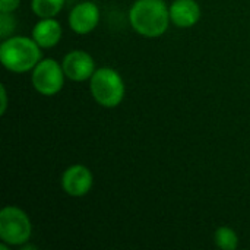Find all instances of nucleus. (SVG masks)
Instances as JSON below:
<instances>
[{
	"label": "nucleus",
	"instance_id": "39448f33",
	"mask_svg": "<svg viewBox=\"0 0 250 250\" xmlns=\"http://www.w3.org/2000/svg\"><path fill=\"white\" fill-rule=\"evenodd\" d=\"M64 70L54 59H44L32 69L31 82L41 95L57 94L64 83Z\"/></svg>",
	"mask_w": 250,
	"mask_h": 250
},
{
	"label": "nucleus",
	"instance_id": "f8f14e48",
	"mask_svg": "<svg viewBox=\"0 0 250 250\" xmlns=\"http://www.w3.org/2000/svg\"><path fill=\"white\" fill-rule=\"evenodd\" d=\"M214 240H215V245H217L218 249L236 250L237 246H239L237 233L233 229H230V227H220L215 231Z\"/></svg>",
	"mask_w": 250,
	"mask_h": 250
},
{
	"label": "nucleus",
	"instance_id": "2eb2a0df",
	"mask_svg": "<svg viewBox=\"0 0 250 250\" xmlns=\"http://www.w3.org/2000/svg\"><path fill=\"white\" fill-rule=\"evenodd\" d=\"M0 94H1V107H0V114L3 116L7 110V92H6V86L0 85Z\"/></svg>",
	"mask_w": 250,
	"mask_h": 250
},
{
	"label": "nucleus",
	"instance_id": "7ed1b4c3",
	"mask_svg": "<svg viewBox=\"0 0 250 250\" xmlns=\"http://www.w3.org/2000/svg\"><path fill=\"white\" fill-rule=\"evenodd\" d=\"M89 89L94 100L107 108L117 107L125 98V82L119 72L111 67H101L89 79Z\"/></svg>",
	"mask_w": 250,
	"mask_h": 250
},
{
	"label": "nucleus",
	"instance_id": "20e7f679",
	"mask_svg": "<svg viewBox=\"0 0 250 250\" xmlns=\"http://www.w3.org/2000/svg\"><path fill=\"white\" fill-rule=\"evenodd\" d=\"M32 233L28 215L16 207H4L0 211V239L9 246L25 245Z\"/></svg>",
	"mask_w": 250,
	"mask_h": 250
},
{
	"label": "nucleus",
	"instance_id": "ddd939ff",
	"mask_svg": "<svg viewBox=\"0 0 250 250\" xmlns=\"http://www.w3.org/2000/svg\"><path fill=\"white\" fill-rule=\"evenodd\" d=\"M16 28V21L10 13H1L0 12V37L1 40L9 38V35H12V32Z\"/></svg>",
	"mask_w": 250,
	"mask_h": 250
},
{
	"label": "nucleus",
	"instance_id": "4468645a",
	"mask_svg": "<svg viewBox=\"0 0 250 250\" xmlns=\"http://www.w3.org/2000/svg\"><path fill=\"white\" fill-rule=\"evenodd\" d=\"M21 4V0H0V12L1 13H12Z\"/></svg>",
	"mask_w": 250,
	"mask_h": 250
},
{
	"label": "nucleus",
	"instance_id": "423d86ee",
	"mask_svg": "<svg viewBox=\"0 0 250 250\" xmlns=\"http://www.w3.org/2000/svg\"><path fill=\"white\" fill-rule=\"evenodd\" d=\"M64 75L75 81L82 82L86 79H91V76L95 72V62L86 51L82 50H73L67 53L62 62Z\"/></svg>",
	"mask_w": 250,
	"mask_h": 250
},
{
	"label": "nucleus",
	"instance_id": "1a4fd4ad",
	"mask_svg": "<svg viewBox=\"0 0 250 250\" xmlns=\"http://www.w3.org/2000/svg\"><path fill=\"white\" fill-rule=\"evenodd\" d=\"M170 19L179 28H190L201 19V7L195 0H174L170 6Z\"/></svg>",
	"mask_w": 250,
	"mask_h": 250
},
{
	"label": "nucleus",
	"instance_id": "f257e3e1",
	"mask_svg": "<svg viewBox=\"0 0 250 250\" xmlns=\"http://www.w3.org/2000/svg\"><path fill=\"white\" fill-rule=\"evenodd\" d=\"M132 28L148 38L163 35L170 23V9L163 0H136L129 10Z\"/></svg>",
	"mask_w": 250,
	"mask_h": 250
},
{
	"label": "nucleus",
	"instance_id": "f03ea898",
	"mask_svg": "<svg viewBox=\"0 0 250 250\" xmlns=\"http://www.w3.org/2000/svg\"><path fill=\"white\" fill-rule=\"evenodd\" d=\"M41 47L28 37H10L0 45L1 64L13 72L23 73L32 70L41 60Z\"/></svg>",
	"mask_w": 250,
	"mask_h": 250
},
{
	"label": "nucleus",
	"instance_id": "9b49d317",
	"mask_svg": "<svg viewBox=\"0 0 250 250\" xmlns=\"http://www.w3.org/2000/svg\"><path fill=\"white\" fill-rule=\"evenodd\" d=\"M64 6V0H31V9L32 12L44 18H54Z\"/></svg>",
	"mask_w": 250,
	"mask_h": 250
},
{
	"label": "nucleus",
	"instance_id": "6e6552de",
	"mask_svg": "<svg viewBox=\"0 0 250 250\" xmlns=\"http://www.w3.org/2000/svg\"><path fill=\"white\" fill-rule=\"evenodd\" d=\"M100 22V9L91 1L76 4L69 15V25L72 31L79 35L89 34L97 28Z\"/></svg>",
	"mask_w": 250,
	"mask_h": 250
},
{
	"label": "nucleus",
	"instance_id": "0eeeda50",
	"mask_svg": "<svg viewBox=\"0 0 250 250\" xmlns=\"http://www.w3.org/2000/svg\"><path fill=\"white\" fill-rule=\"evenodd\" d=\"M94 185V177L89 168L82 164H75L66 168L62 176V188L63 190L75 198L85 196Z\"/></svg>",
	"mask_w": 250,
	"mask_h": 250
},
{
	"label": "nucleus",
	"instance_id": "9d476101",
	"mask_svg": "<svg viewBox=\"0 0 250 250\" xmlns=\"http://www.w3.org/2000/svg\"><path fill=\"white\" fill-rule=\"evenodd\" d=\"M32 38L41 48H51L62 38V26L54 18H44L35 23Z\"/></svg>",
	"mask_w": 250,
	"mask_h": 250
}]
</instances>
